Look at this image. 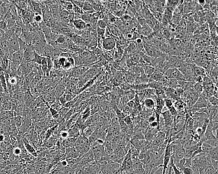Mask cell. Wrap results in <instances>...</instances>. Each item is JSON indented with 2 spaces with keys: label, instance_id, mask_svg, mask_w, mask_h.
Here are the masks:
<instances>
[{
  "label": "cell",
  "instance_id": "cell-35",
  "mask_svg": "<svg viewBox=\"0 0 218 174\" xmlns=\"http://www.w3.org/2000/svg\"><path fill=\"white\" fill-rule=\"evenodd\" d=\"M169 110V112H170V114H171V115L173 117V118L175 117V116L178 114V111L175 109V107H174L173 106L170 107V109H168Z\"/></svg>",
  "mask_w": 218,
  "mask_h": 174
},
{
  "label": "cell",
  "instance_id": "cell-38",
  "mask_svg": "<svg viewBox=\"0 0 218 174\" xmlns=\"http://www.w3.org/2000/svg\"><path fill=\"white\" fill-rule=\"evenodd\" d=\"M158 125L159 124H158V123H157V121L149 124V126L150 128H158Z\"/></svg>",
  "mask_w": 218,
  "mask_h": 174
},
{
  "label": "cell",
  "instance_id": "cell-9",
  "mask_svg": "<svg viewBox=\"0 0 218 174\" xmlns=\"http://www.w3.org/2000/svg\"><path fill=\"white\" fill-rule=\"evenodd\" d=\"M28 3L35 14H39L42 16V7L40 2L36 1H28Z\"/></svg>",
  "mask_w": 218,
  "mask_h": 174
},
{
  "label": "cell",
  "instance_id": "cell-4",
  "mask_svg": "<svg viewBox=\"0 0 218 174\" xmlns=\"http://www.w3.org/2000/svg\"><path fill=\"white\" fill-rule=\"evenodd\" d=\"M35 51L31 45H28L23 52V62H32L34 58Z\"/></svg>",
  "mask_w": 218,
  "mask_h": 174
},
{
  "label": "cell",
  "instance_id": "cell-45",
  "mask_svg": "<svg viewBox=\"0 0 218 174\" xmlns=\"http://www.w3.org/2000/svg\"><path fill=\"white\" fill-rule=\"evenodd\" d=\"M120 174H123V172H122V171H121V172H120Z\"/></svg>",
  "mask_w": 218,
  "mask_h": 174
},
{
  "label": "cell",
  "instance_id": "cell-36",
  "mask_svg": "<svg viewBox=\"0 0 218 174\" xmlns=\"http://www.w3.org/2000/svg\"><path fill=\"white\" fill-rule=\"evenodd\" d=\"M72 3H73L74 5H76V6H78V7L81 8H83V7L84 5V1H75V0H74V1H71Z\"/></svg>",
  "mask_w": 218,
  "mask_h": 174
},
{
  "label": "cell",
  "instance_id": "cell-17",
  "mask_svg": "<svg viewBox=\"0 0 218 174\" xmlns=\"http://www.w3.org/2000/svg\"><path fill=\"white\" fill-rule=\"evenodd\" d=\"M137 47L135 44L134 41H132L131 43H130L129 46H127L126 49V51L128 54H133L134 53H136L137 51Z\"/></svg>",
  "mask_w": 218,
  "mask_h": 174
},
{
  "label": "cell",
  "instance_id": "cell-28",
  "mask_svg": "<svg viewBox=\"0 0 218 174\" xmlns=\"http://www.w3.org/2000/svg\"><path fill=\"white\" fill-rule=\"evenodd\" d=\"M14 121H15L16 126L18 128H19V127H21L24 121H23L22 117H21V116H17V117H16L15 119H14Z\"/></svg>",
  "mask_w": 218,
  "mask_h": 174
},
{
  "label": "cell",
  "instance_id": "cell-5",
  "mask_svg": "<svg viewBox=\"0 0 218 174\" xmlns=\"http://www.w3.org/2000/svg\"><path fill=\"white\" fill-rule=\"evenodd\" d=\"M166 140V134L163 132H159L153 141L151 142V146L154 147H159L162 145Z\"/></svg>",
  "mask_w": 218,
  "mask_h": 174
},
{
  "label": "cell",
  "instance_id": "cell-14",
  "mask_svg": "<svg viewBox=\"0 0 218 174\" xmlns=\"http://www.w3.org/2000/svg\"><path fill=\"white\" fill-rule=\"evenodd\" d=\"M82 10H83L84 12L86 13H94L95 10H94V8L92 5V4L89 2V1H84V5L83 7Z\"/></svg>",
  "mask_w": 218,
  "mask_h": 174
},
{
  "label": "cell",
  "instance_id": "cell-20",
  "mask_svg": "<svg viewBox=\"0 0 218 174\" xmlns=\"http://www.w3.org/2000/svg\"><path fill=\"white\" fill-rule=\"evenodd\" d=\"M92 17V13L84 12L81 16V19L83 20L86 24H90Z\"/></svg>",
  "mask_w": 218,
  "mask_h": 174
},
{
  "label": "cell",
  "instance_id": "cell-18",
  "mask_svg": "<svg viewBox=\"0 0 218 174\" xmlns=\"http://www.w3.org/2000/svg\"><path fill=\"white\" fill-rule=\"evenodd\" d=\"M65 92V87L63 84H59L56 88V95L57 97L60 98Z\"/></svg>",
  "mask_w": 218,
  "mask_h": 174
},
{
  "label": "cell",
  "instance_id": "cell-13",
  "mask_svg": "<svg viewBox=\"0 0 218 174\" xmlns=\"http://www.w3.org/2000/svg\"><path fill=\"white\" fill-rule=\"evenodd\" d=\"M175 109L178 111V112H181L184 111V109L186 108V105L185 104L184 101H183L182 99H177L175 101H173V105Z\"/></svg>",
  "mask_w": 218,
  "mask_h": 174
},
{
  "label": "cell",
  "instance_id": "cell-41",
  "mask_svg": "<svg viewBox=\"0 0 218 174\" xmlns=\"http://www.w3.org/2000/svg\"><path fill=\"white\" fill-rule=\"evenodd\" d=\"M1 93H4V89L3 88V85H2V83L0 82V94Z\"/></svg>",
  "mask_w": 218,
  "mask_h": 174
},
{
  "label": "cell",
  "instance_id": "cell-10",
  "mask_svg": "<svg viewBox=\"0 0 218 174\" xmlns=\"http://www.w3.org/2000/svg\"><path fill=\"white\" fill-rule=\"evenodd\" d=\"M155 100L152 98H144L143 101V105L147 109L154 110L155 108Z\"/></svg>",
  "mask_w": 218,
  "mask_h": 174
},
{
  "label": "cell",
  "instance_id": "cell-15",
  "mask_svg": "<svg viewBox=\"0 0 218 174\" xmlns=\"http://www.w3.org/2000/svg\"><path fill=\"white\" fill-rule=\"evenodd\" d=\"M0 82L2 83L3 88L4 89V93L6 94H8V90H7V80L5 75L4 71H0Z\"/></svg>",
  "mask_w": 218,
  "mask_h": 174
},
{
  "label": "cell",
  "instance_id": "cell-39",
  "mask_svg": "<svg viewBox=\"0 0 218 174\" xmlns=\"http://www.w3.org/2000/svg\"><path fill=\"white\" fill-rule=\"evenodd\" d=\"M196 2H197V3L200 6H204L206 3V1H205V0H198V1H196Z\"/></svg>",
  "mask_w": 218,
  "mask_h": 174
},
{
  "label": "cell",
  "instance_id": "cell-34",
  "mask_svg": "<svg viewBox=\"0 0 218 174\" xmlns=\"http://www.w3.org/2000/svg\"><path fill=\"white\" fill-rule=\"evenodd\" d=\"M157 121V118H156V116H155V114L154 113V112L152 113V114L151 115H150L149 117L147 119V121L149 123V124L150 123H152L154 121Z\"/></svg>",
  "mask_w": 218,
  "mask_h": 174
},
{
  "label": "cell",
  "instance_id": "cell-23",
  "mask_svg": "<svg viewBox=\"0 0 218 174\" xmlns=\"http://www.w3.org/2000/svg\"><path fill=\"white\" fill-rule=\"evenodd\" d=\"M193 90L195 93L198 94L200 96L202 93V92L203 91V87L202 84L195 83L193 85Z\"/></svg>",
  "mask_w": 218,
  "mask_h": 174
},
{
  "label": "cell",
  "instance_id": "cell-30",
  "mask_svg": "<svg viewBox=\"0 0 218 174\" xmlns=\"http://www.w3.org/2000/svg\"><path fill=\"white\" fill-rule=\"evenodd\" d=\"M206 143H207L209 145H210V146H212V147H217V138H215V139H211V140H209L205 141Z\"/></svg>",
  "mask_w": 218,
  "mask_h": 174
},
{
  "label": "cell",
  "instance_id": "cell-43",
  "mask_svg": "<svg viewBox=\"0 0 218 174\" xmlns=\"http://www.w3.org/2000/svg\"><path fill=\"white\" fill-rule=\"evenodd\" d=\"M2 62H3V59H2V57H1V56H0V67H1Z\"/></svg>",
  "mask_w": 218,
  "mask_h": 174
},
{
  "label": "cell",
  "instance_id": "cell-32",
  "mask_svg": "<svg viewBox=\"0 0 218 174\" xmlns=\"http://www.w3.org/2000/svg\"><path fill=\"white\" fill-rule=\"evenodd\" d=\"M59 135L60 137L62 139V140H65L68 138V131L67 130H62L60 133H59Z\"/></svg>",
  "mask_w": 218,
  "mask_h": 174
},
{
  "label": "cell",
  "instance_id": "cell-44",
  "mask_svg": "<svg viewBox=\"0 0 218 174\" xmlns=\"http://www.w3.org/2000/svg\"><path fill=\"white\" fill-rule=\"evenodd\" d=\"M0 174H8L6 172H4V171H2V172H0Z\"/></svg>",
  "mask_w": 218,
  "mask_h": 174
},
{
  "label": "cell",
  "instance_id": "cell-22",
  "mask_svg": "<svg viewBox=\"0 0 218 174\" xmlns=\"http://www.w3.org/2000/svg\"><path fill=\"white\" fill-rule=\"evenodd\" d=\"M43 58H44V57L42 56V55L40 54H37V52H35V54H34V58H33V60L32 61V62L38 66H40L43 60Z\"/></svg>",
  "mask_w": 218,
  "mask_h": 174
},
{
  "label": "cell",
  "instance_id": "cell-42",
  "mask_svg": "<svg viewBox=\"0 0 218 174\" xmlns=\"http://www.w3.org/2000/svg\"><path fill=\"white\" fill-rule=\"evenodd\" d=\"M4 33L5 31H0V40H1V38H2V36H3L4 35Z\"/></svg>",
  "mask_w": 218,
  "mask_h": 174
},
{
  "label": "cell",
  "instance_id": "cell-8",
  "mask_svg": "<svg viewBox=\"0 0 218 174\" xmlns=\"http://www.w3.org/2000/svg\"><path fill=\"white\" fill-rule=\"evenodd\" d=\"M22 141H23V143L24 145V147L26 149V151H27V152H28L29 154H30L33 156H37V151H36L35 148L32 146V144H31L30 143V142L24 139V138Z\"/></svg>",
  "mask_w": 218,
  "mask_h": 174
},
{
  "label": "cell",
  "instance_id": "cell-25",
  "mask_svg": "<svg viewBox=\"0 0 218 174\" xmlns=\"http://www.w3.org/2000/svg\"><path fill=\"white\" fill-rule=\"evenodd\" d=\"M105 33H106V30H104V29H102V28L97 27V28H96V34H97V38H104Z\"/></svg>",
  "mask_w": 218,
  "mask_h": 174
},
{
  "label": "cell",
  "instance_id": "cell-37",
  "mask_svg": "<svg viewBox=\"0 0 218 174\" xmlns=\"http://www.w3.org/2000/svg\"><path fill=\"white\" fill-rule=\"evenodd\" d=\"M22 152H23V151L19 147H16V148H14L13 150V153L16 156H19L22 154Z\"/></svg>",
  "mask_w": 218,
  "mask_h": 174
},
{
  "label": "cell",
  "instance_id": "cell-40",
  "mask_svg": "<svg viewBox=\"0 0 218 174\" xmlns=\"http://www.w3.org/2000/svg\"><path fill=\"white\" fill-rule=\"evenodd\" d=\"M5 140V137L3 135H0V143L3 142Z\"/></svg>",
  "mask_w": 218,
  "mask_h": 174
},
{
  "label": "cell",
  "instance_id": "cell-7",
  "mask_svg": "<svg viewBox=\"0 0 218 174\" xmlns=\"http://www.w3.org/2000/svg\"><path fill=\"white\" fill-rule=\"evenodd\" d=\"M207 103H208V101L206 99L203 98L201 96H199L198 99H197L195 104L192 107V109H193L194 110H195L197 112L199 109L207 108Z\"/></svg>",
  "mask_w": 218,
  "mask_h": 174
},
{
  "label": "cell",
  "instance_id": "cell-33",
  "mask_svg": "<svg viewBox=\"0 0 218 174\" xmlns=\"http://www.w3.org/2000/svg\"><path fill=\"white\" fill-rule=\"evenodd\" d=\"M182 174H193V170L190 167H184L181 171Z\"/></svg>",
  "mask_w": 218,
  "mask_h": 174
},
{
  "label": "cell",
  "instance_id": "cell-27",
  "mask_svg": "<svg viewBox=\"0 0 218 174\" xmlns=\"http://www.w3.org/2000/svg\"><path fill=\"white\" fill-rule=\"evenodd\" d=\"M208 102L212 106L214 107H217V104H218V99L217 98L214 97V96H212L209 97L207 99Z\"/></svg>",
  "mask_w": 218,
  "mask_h": 174
},
{
  "label": "cell",
  "instance_id": "cell-11",
  "mask_svg": "<svg viewBox=\"0 0 218 174\" xmlns=\"http://www.w3.org/2000/svg\"><path fill=\"white\" fill-rule=\"evenodd\" d=\"M77 138H68L65 140H62V146L65 148H68V147H74L75 146V143L76 142Z\"/></svg>",
  "mask_w": 218,
  "mask_h": 174
},
{
  "label": "cell",
  "instance_id": "cell-12",
  "mask_svg": "<svg viewBox=\"0 0 218 174\" xmlns=\"http://www.w3.org/2000/svg\"><path fill=\"white\" fill-rule=\"evenodd\" d=\"M67 131L68 133V138H77L81 135L80 130L75 126H73L72 128L68 129Z\"/></svg>",
  "mask_w": 218,
  "mask_h": 174
},
{
  "label": "cell",
  "instance_id": "cell-1",
  "mask_svg": "<svg viewBox=\"0 0 218 174\" xmlns=\"http://www.w3.org/2000/svg\"><path fill=\"white\" fill-rule=\"evenodd\" d=\"M47 44V41L42 32L40 30L37 31L31 43V46L33 48L35 52L42 55V51Z\"/></svg>",
  "mask_w": 218,
  "mask_h": 174
},
{
  "label": "cell",
  "instance_id": "cell-31",
  "mask_svg": "<svg viewBox=\"0 0 218 174\" xmlns=\"http://www.w3.org/2000/svg\"><path fill=\"white\" fill-rule=\"evenodd\" d=\"M217 172V171H215V170L212 167V166L210 165V166L206 168L204 174H215Z\"/></svg>",
  "mask_w": 218,
  "mask_h": 174
},
{
  "label": "cell",
  "instance_id": "cell-21",
  "mask_svg": "<svg viewBox=\"0 0 218 174\" xmlns=\"http://www.w3.org/2000/svg\"><path fill=\"white\" fill-rule=\"evenodd\" d=\"M53 69V60L50 57H47V71L46 76H49Z\"/></svg>",
  "mask_w": 218,
  "mask_h": 174
},
{
  "label": "cell",
  "instance_id": "cell-16",
  "mask_svg": "<svg viewBox=\"0 0 218 174\" xmlns=\"http://www.w3.org/2000/svg\"><path fill=\"white\" fill-rule=\"evenodd\" d=\"M155 71V68H154V66H152L150 65H147L145 66L144 69H143V71L144 74L146 75L147 77H150L151 76Z\"/></svg>",
  "mask_w": 218,
  "mask_h": 174
},
{
  "label": "cell",
  "instance_id": "cell-26",
  "mask_svg": "<svg viewBox=\"0 0 218 174\" xmlns=\"http://www.w3.org/2000/svg\"><path fill=\"white\" fill-rule=\"evenodd\" d=\"M97 27L102 28V29H104V30H106V29L108 27V23L104 20L99 19L98 21H97Z\"/></svg>",
  "mask_w": 218,
  "mask_h": 174
},
{
  "label": "cell",
  "instance_id": "cell-3",
  "mask_svg": "<svg viewBox=\"0 0 218 174\" xmlns=\"http://www.w3.org/2000/svg\"><path fill=\"white\" fill-rule=\"evenodd\" d=\"M8 48L10 56L13 53L19 51V37L13 35L8 40Z\"/></svg>",
  "mask_w": 218,
  "mask_h": 174
},
{
  "label": "cell",
  "instance_id": "cell-2",
  "mask_svg": "<svg viewBox=\"0 0 218 174\" xmlns=\"http://www.w3.org/2000/svg\"><path fill=\"white\" fill-rule=\"evenodd\" d=\"M117 46V41L114 37L108 36L104 37L103 39V42H102V48L106 51H111Z\"/></svg>",
  "mask_w": 218,
  "mask_h": 174
},
{
  "label": "cell",
  "instance_id": "cell-19",
  "mask_svg": "<svg viewBox=\"0 0 218 174\" xmlns=\"http://www.w3.org/2000/svg\"><path fill=\"white\" fill-rule=\"evenodd\" d=\"M207 155L213 160H218V149L217 147H214Z\"/></svg>",
  "mask_w": 218,
  "mask_h": 174
},
{
  "label": "cell",
  "instance_id": "cell-24",
  "mask_svg": "<svg viewBox=\"0 0 218 174\" xmlns=\"http://www.w3.org/2000/svg\"><path fill=\"white\" fill-rule=\"evenodd\" d=\"M201 149H202L203 152H204L205 154H208L214 148L212 146H210V145H209L207 143H206L205 142H203L201 143Z\"/></svg>",
  "mask_w": 218,
  "mask_h": 174
},
{
  "label": "cell",
  "instance_id": "cell-29",
  "mask_svg": "<svg viewBox=\"0 0 218 174\" xmlns=\"http://www.w3.org/2000/svg\"><path fill=\"white\" fill-rule=\"evenodd\" d=\"M165 101V106L166 108H167V109H170V107H173V101L171 100V99L169 98H166L164 99Z\"/></svg>",
  "mask_w": 218,
  "mask_h": 174
},
{
  "label": "cell",
  "instance_id": "cell-6",
  "mask_svg": "<svg viewBox=\"0 0 218 174\" xmlns=\"http://www.w3.org/2000/svg\"><path fill=\"white\" fill-rule=\"evenodd\" d=\"M72 24L74 30V33L84 31L86 28V24L81 19L74 20L72 22Z\"/></svg>",
  "mask_w": 218,
  "mask_h": 174
}]
</instances>
